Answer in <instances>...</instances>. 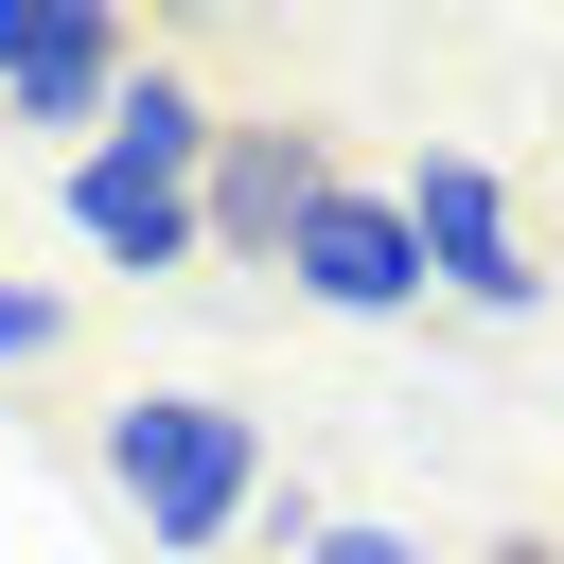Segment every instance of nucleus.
<instances>
[{
  "label": "nucleus",
  "instance_id": "obj_1",
  "mask_svg": "<svg viewBox=\"0 0 564 564\" xmlns=\"http://www.w3.org/2000/svg\"><path fill=\"white\" fill-rule=\"evenodd\" d=\"M212 141H229V106H212L176 53H141V88L106 106V141H70V247L123 264V282L194 264V247H212Z\"/></svg>",
  "mask_w": 564,
  "mask_h": 564
},
{
  "label": "nucleus",
  "instance_id": "obj_5",
  "mask_svg": "<svg viewBox=\"0 0 564 564\" xmlns=\"http://www.w3.org/2000/svg\"><path fill=\"white\" fill-rule=\"evenodd\" d=\"M141 88V35L106 0H0V123H70L106 141V106Z\"/></svg>",
  "mask_w": 564,
  "mask_h": 564
},
{
  "label": "nucleus",
  "instance_id": "obj_3",
  "mask_svg": "<svg viewBox=\"0 0 564 564\" xmlns=\"http://www.w3.org/2000/svg\"><path fill=\"white\" fill-rule=\"evenodd\" d=\"M388 194H405V229H423V282H441L458 317H494V335H511V317H546L529 212H511V176H494L476 141H423V159H405Z\"/></svg>",
  "mask_w": 564,
  "mask_h": 564
},
{
  "label": "nucleus",
  "instance_id": "obj_7",
  "mask_svg": "<svg viewBox=\"0 0 564 564\" xmlns=\"http://www.w3.org/2000/svg\"><path fill=\"white\" fill-rule=\"evenodd\" d=\"M282 546H300V564H423V529H388V511H300V494H282Z\"/></svg>",
  "mask_w": 564,
  "mask_h": 564
},
{
  "label": "nucleus",
  "instance_id": "obj_2",
  "mask_svg": "<svg viewBox=\"0 0 564 564\" xmlns=\"http://www.w3.org/2000/svg\"><path fill=\"white\" fill-rule=\"evenodd\" d=\"M88 476H106V511L141 529V564H212V546L264 511V423H247L229 388H123V405L88 423Z\"/></svg>",
  "mask_w": 564,
  "mask_h": 564
},
{
  "label": "nucleus",
  "instance_id": "obj_6",
  "mask_svg": "<svg viewBox=\"0 0 564 564\" xmlns=\"http://www.w3.org/2000/svg\"><path fill=\"white\" fill-rule=\"evenodd\" d=\"M317 194H335V141H317V123H229V141H212V247H229V264H282V229H300Z\"/></svg>",
  "mask_w": 564,
  "mask_h": 564
},
{
  "label": "nucleus",
  "instance_id": "obj_4",
  "mask_svg": "<svg viewBox=\"0 0 564 564\" xmlns=\"http://www.w3.org/2000/svg\"><path fill=\"white\" fill-rule=\"evenodd\" d=\"M282 300H317V317H423L441 282H423L405 194H388V176H335V194L282 229Z\"/></svg>",
  "mask_w": 564,
  "mask_h": 564
},
{
  "label": "nucleus",
  "instance_id": "obj_8",
  "mask_svg": "<svg viewBox=\"0 0 564 564\" xmlns=\"http://www.w3.org/2000/svg\"><path fill=\"white\" fill-rule=\"evenodd\" d=\"M70 352V300L53 282H0V370H53Z\"/></svg>",
  "mask_w": 564,
  "mask_h": 564
}]
</instances>
